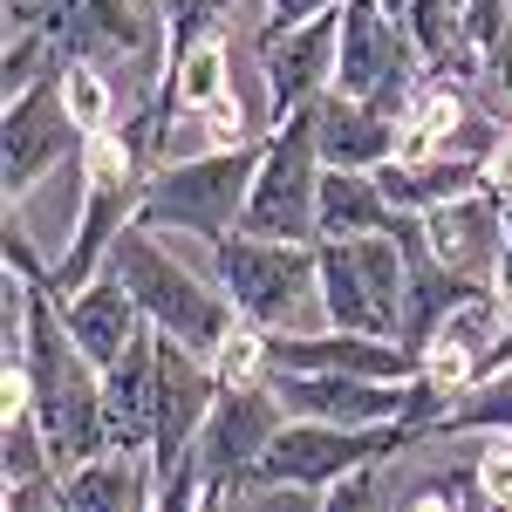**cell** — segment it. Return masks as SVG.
<instances>
[{
    "mask_svg": "<svg viewBox=\"0 0 512 512\" xmlns=\"http://www.w3.org/2000/svg\"><path fill=\"white\" fill-rule=\"evenodd\" d=\"M321 239H396L403 253L424 246V212H403L376 171H321Z\"/></svg>",
    "mask_w": 512,
    "mask_h": 512,
    "instance_id": "e0dca14e",
    "label": "cell"
},
{
    "mask_svg": "<svg viewBox=\"0 0 512 512\" xmlns=\"http://www.w3.org/2000/svg\"><path fill=\"white\" fill-rule=\"evenodd\" d=\"M403 260H410V287H403V335H396V342H403L410 355H424L437 335H444V321L458 315L472 294H485V287L465 280V274H451V267L431 253V239H424L417 253H403Z\"/></svg>",
    "mask_w": 512,
    "mask_h": 512,
    "instance_id": "44dd1931",
    "label": "cell"
},
{
    "mask_svg": "<svg viewBox=\"0 0 512 512\" xmlns=\"http://www.w3.org/2000/svg\"><path fill=\"white\" fill-rule=\"evenodd\" d=\"M492 512H512V506H492Z\"/></svg>",
    "mask_w": 512,
    "mask_h": 512,
    "instance_id": "60d3db41",
    "label": "cell"
},
{
    "mask_svg": "<svg viewBox=\"0 0 512 512\" xmlns=\"http://www.w3.org/2000/svg\"><path fill=\"white\" fill-rule=\"evenodd\" d=\"M287 424V410H280L274 383L260 376V383H226L219 403H212V417H205V431H198V465L212 485H226V492H246L253 485V465L267 458V444L280 437Z\"/></svg>",
    "mask_w": 512,
    "mask_h": 512,
    "instance_id": "8fae6325",
    "label": "cell"
},
{
    "mask_svg": "<svg viewBox=\"0 0 512 512\" xmlns=\"http://www.w3.org/2000/svg\"><path fill=\"white\" fill-rule=\"evenodd\" d=\"M280 410L308 417V424H342V431H369V424H396L410 410V383H369V376H294V369H267Z\"/></svg>",
    "mask_w": 512,
    "mask_h": 512,
    "instance_id": "9a60e30c",
    "label": "cell"
},
{
    "mask_svg": "<svg viewBox=\"0 0 512 512\" xmlns=\"http://www.w3.org/2000/svg\"><path fill=\"white\" fill-rule=\"evenodd\" d=\"M506 437H512V431H506Z\"/></svg>",
    "mask_w": 512,
    "mask_h": 512,
    "instance_id": "b9f144b4",
    "label": "cell"
},
{
    "mask_svg": "<svg viewBox=\"0 0 512 512\" xmlns=\"http://www.w3.org/2000/svg\"><path fill=\"white\" fill-rule=\"evenodd\" d=\"M478 96L492 103V117H512V41H499V48L478 62Z\"/></svg>",
    "mask_w": 512,
    "mask_h": 512,
    "instance_id": "836d02e7",
    "label": "cell"
},
{
    "mask_svg": "<svg viewBox=\"0 0 512 512\" xmlns=\"http://www.w3.org/2000/svg\"><path fill=\"white\" fill-rule=\"evenodd\" d=\"M28 478H62V465H55V451H48V437L35 424V410L0 417V485H28Z\"/></svg>",
    "mask_w": 512,
    "mask_h": 512,
    "instance_id": "4316f807",
    "label": "cell"
},
{
    "mask_svg": "<svg viewBox=\"0 0 512 512\" xmlns=\"http://www.w3.org/2000/svg\"><path fill=\"white\" fill-rule=\"evenodd\" d=\"M335 55H342V7L315 14L287 35L260 41V76H267V130L294 110H308L315 96L335 89Z\"/></svg>",
    "mask_w": 512,
    "mask_h": 512,
    "instance_id": "5bb4252c",
    "label": "cell"
},
{
    "mask_svg": "<svg viewBox=\"0 0 512 512\" xmlns=\"http://www.w3.org/2000/svg\"><path fill=\"white\" fill-rule=\"evenodd\" d=\"M465 512H492V506H485V499H478V492H465Z\"/></svg>",
    "mask_w": 512,
    "mask_h": 512,
    "instance_id": "f35d334b",
    "label": "cell"
},
{
    "mask_svg": "<svg viewBox=\"0 0 512 512\" xmlns=\"http://www.w3.org/2000/svg\"><path fill=\"white\" fill-rule=\"evenodd\" d=\"M158 7H164V55H158V69L171 62V55H185L192 41L226 35V21H233V0H158Z\"/></svg>",
    "mask_w": 512,
    "mask_h": 512,
    "instance_id": "f1b7e54d",
    "label": "cell"
},
{
    "mask_svg": "<svg viewBox=\"0 0 512 512\" xmlns=\"http://www.w3.org/2000/svg\"><path fill=\"white\" fill-rule=\"evenodd\" d=\"M267 369L294 376H369V383H410L417 355L396 335H355V328H294L267 335Z\"/></svg>",
    "mask_w": 512,
    "mask_h": 512,
    "instance_id": "4fadbf2b",
    "label": "cell"
},
{
    "mask_svg": "<svg viewBox=\"0 0 512 512\" xmlns=\"http://www.w3.org/2000/svg\"><path fill=\"white\" fill-rule=\"evenodd\" d=\"M376 7H383L390 21H403V14H410V0H376Z\"/></svg>",
    "mask_w": 512,
    "mask_h": 512,
    "instance_id": "74e56055",
    "label": "cell"
},
{
    "mask_svg": "<svg viewBox=\"0 0 512 512\" xmlns=\"http://www.w3.org/2000/svg\"><path fill=\"white\" fill-rule=\"evenodd\" d=\"M485 185H492L499 198H512V130H499L492 151H485Z\"/></svg>",
    "mask_w": 512,
    "mask_h": 512,
    "instance_id": "e575fe53",
    "label": "cell"
},
{
    "mask_svg": "<svg viewBox=\"0 0 512 512\" xmlns=\"http://www.w3.org/2000/svg\"><path fill=\"white\" fill-rule=\"evenodd\" d=\"M151 417H158V328L103 369V424H110V451L151 458Z\"/></svg>",
    "mask_w": 512,
    "mask_h": 512,
    "instance_id": "ffe728a7",
    "label": "cell"
},
{
    "mask_svg": "<svg viewBox=\"0 0 512 512\" xmlns=\"http://www.w3.org/2000/svg\"><path fill=\"white\" fill-rule=\"evenodd\" d=\"M158 472L137 451H103L76 472H62V512H151Z\"/></svg>",
    "mask_w": 512,
    "mask_h": 512,
    "instance_id": "7402d4cb",
    "label": "cell"
},
{
    "mask_svg": "<svg viewBox=\"0 0 512 512\" xmlns=\"http://www.w3.org/2000/svg\"><path fill=\"white\" fill-rule=\"evenodd\" d=\"M315 137L328 171H383L403 151V117H383L376 103H355L342 89H328L315 103Z\"/></svg>",
    "mask_w": 512,
    "mask_h": 512,
    "instance_id": "ac0fdd59",
    "label": "cell"
},
{
    "mask_svg": "<svg viewBox=\"0 0 512 512\" xmlns=\"http://www.w3.org/2000/svg\"><path fill=\"white\" fill-rule=\"evenodd\" d=\"M185 246H192V239H185ZM185 246L164 239V233L130 226V233L110 246L103 267L137 294V308H144V321H151L158 335H171V342H185V349H198V355H219V342L239 328V315H233V301H226V287H219V274H212V260L198 267Z\"/></svg>",
    "mask_w": 512,
    "mask_h": 512,
    "instance_id": "7a4b0ae2",
    "label": "cell"
},
{
    "mask_svg": "<svg viewBox=\"0 0 512 512\" xmlns=\"http://www.w3.org/2000/svg\"><path fill=\"white\" fill-rule=\"evenodd\" d=\"M335 89L355 103H376L383 117H410L417 89H424V62L376 0H342V55H335Z\"/></svg>",
    "mask_w": 512,
    "mask_h": 512,
    "instance_id": "ba28073f",
    "label": "cell"
},
{
    "mask_svg": "<svg viewBox=\"0 0 512 512\" xmlns=\"http://www.w3.org/2000/svg\"><path fill=\"white\" fill-rule=\"evenodd\" d=\"M253 151H185L151 171L144 205H137V226L164 239H192V246H219L246 226V192H253Z\"/></svg>",
    "mask_w": 512,
    "mask_h": 512,
    "instance_id": "277c9868",
    "label": "cell"
},
{
    "mask_svg": "<svg viewBox=\"0 0 512 512\" xmlns=\"http://www.w3.org/2000/svg\"><path fill=\"white\" fill-rule=\"evenodd\" d=\"M62 48L41 35V28H28V35H7V55H0V103H14V96H28V89H41V82H62Z\"/></svg>",
    "mask_w": 512,
    "mask_h": 512,
    "instance_id": "484cf974",
    "label": "cell"
},
{
    "mask_svg": "<svg viewBox=\"0 0 512 512\" xmlns=\"http://www.w3.org/2000/svg\"><path fill=\"white\" fill-rule=\"evenodd\" d=\"M417 424L396 417V424H369V431H342V424H308V417H287L280 437L267 444V458L253 465L246 492H328L335 478L362 472V465H390L396 451L417 444Z\"/></svg>",
    "mask_w": 512,
    "mask_h": 512,
    "instance_id": "5b68a950",
    "label": "cell"
},
{
    "mask_svg": "<svg viewBox=\"0 0 512 512\" xmlns=\"http://www.w3.org/2000/svg\"><path fill=\"white\" fill-rule=\"evenodd\" d=\"M301 21H308V0H267V7H260V41L287 35V28H301Z\"/></svg>",
    "mask_w": 512,
    "mask_h": 512,
    "instance_id": "d590c367",
    "label": "cell"
},
{
    "mask_svg": "<svg viewBox=\"0 0 512 512\" xmlns=\"http://www.w3.org/2000/svg\"><path fill=\"white\" fill-rule=\"evenodd\" d=\"M376 185L403 205V212H437L465 192H485V158L472 151H437V158H390L376 171Z\"/></svg>",
    "mask_w": 512,
    "mask_h": 512,
    "instance_id": "603a6c76",
    "label": "cell"
},
{
    "mask_svg": "<svg viewBox=\"0 0 512 512\" xmlns=\"http://www.w3.org/2000/svg\"><path fill=\"white\" fill-rule=\"evenodd\" d=\"M212 274L226 287L233 315L260 335H294V328H328L321 315V267L315 246L301 239H260V233H233L219 246H205Z\"/></svg>",
    "mask_w": 512,
    "mask_h": 512,
    "instance_id": "3957f363",
    "label": "cell"
},
{
    "mask_svg": "<svg viewBox=\"0 0 512 512\" xmlns=\"http://www.w3.org/2000/svg\"><path fill=\"white\" fill-rule=\"evenodd\" d=\"M55 89H62V110L76 117L82 137H103V130H117V123H123V110H117V82L103 76V62H69Z\"/></svg>",
    "mask_w": 512,
    "mask_h": 512,
    "instance_id": "d4e9b609",
    "label": "cell"
},
{
    "mask_svg": "<svg viewBox=\"0 0 512 512\" xmlns=\"http://www.w3.org/2000/svg\"><path fill=\"white\" fill-rule=\"evenodd\" d=\"M82 144H89V137H82L76 117L62 110V89H55V82L14 96V103L0 110V192H7V205H21L55 164H76Z\"/></svg>",
    "mask_w": 512,
    "mask_h": 512,
    "instance_id": "30bf717a",
    "label": "cell"
},
{
    "mask_svg": "<svg viewBox=\"0 0 512 512\" xmlns=\"http://www.w3.org/2000/svg\"><path fill=\"white\" fill-rule=\"evenodd\" d=\"M492 294H499V308H506V328H512V260L499 267V280H492Z\"/></svg>",
    "mask_w": 512,
    "mask_h": 512,
    "instance_id": "8d00e7d4",
    "label": "cell"
},
{
    "mask_svg": "<svg viewBox=\"0 0 512 512\" xmlns=\"http://www.w3.org/2000/svg\"><path fill=\"white\" fill-rule=\"evenodd\" d=\"M424 239H431V253L451 267V274L492 287L499 267L512 260V246H506V198L492 192V185H485V192L451 198V205L424 212Z\"/></svg>",
    "mask_w": 512,
    "mask_h": 512,
    "instance_id": "2e32d148",
    "label": "cell"
},
{
    "mask_svg": "<svg viewBox=\"0 0 512 512\" xmlns=\"http://www.w3.org/2000/svg\"><path fill=\"white\" fill-rule=\"evenodd\" d=\"M219 390H226V383H219L212 355L158 335V417H151V472L158 478H171L178 465L198 458V431H205Z\"/></svg>",
    "mask_w": 512,
    "mask_h": 512,
    "instance_id": "7c38bea8",
    "label": "cell"
},
{
    "mask_svg": "<svg viewBox=\"0 0 512 512\" xmlns=\"http://www.w3.org/2000/svg\"><path fill=\"white\" fill-rule=\"evenodd\" d=\"M506 246H512V198H506Z\"/></svg>",
    "mask_w": 512,
    "mask_h": 512,
    "instance_id": "ab89813d",
    "label": "cell"
},
{
    "mask_svg": "<svg viewBox=\"0 0 512 512\" xmlns=\"http://www.w3.org/2000/svg\"><path fill=\"white\" fill-rule=\"evenodd\" d=\"M472 492L485 499V506H512V437L478 444V458H472Z\"/></svg>",
    "mask_w": 512,
    "mask_h": 512,
    "instance_id": "d6a6232c",
    "label": "cell"
},
{
    "mask_svg": "<svg viewBox=\"0 0 512 512\" xmlns=\"http://www.w3.org/2000/svg\"><path fill=\"white\" fill-rule=\"evenodd\" d=\"M21 294H28V308H21V362H28V383H35V424L48 437V451H55V465L76 472V465L110 451L103 369L69 335L55 280H21Z\"/></svg>",
    "mask_w": 512,
    "mask_h": 512,
    "instance_id": "6da1fadb",
    "label": "cell"
},
{
    "mask_svg": "<svg viewBox=\"0 0 512 512\" xmlns=\"http://www.w3.org/2000/svg\"><path fill=\"white\" fill-rule=\"evenodd\" d=\"M260 137H267V117H253L239 89L212 96V103L198 110V151H253Z\"/></svg>",
    "mask_w": 512,
    "mask_h": 512,
    "instance_id": "83f0119b",
    "label": "cell"
},
{
    "mask_svg": "<svg viewBox=\"0 0 512 512\" xmlns=\"http://www.w3.org/2000/svg\"><path fill=\"white\" fill-rule=\"evenodd\" d=\"M35 28L62 48V62L164 55V7H144V0H41Z\"/></svg>",
    "mask_w": 512,
    "mask_h": 512,
    "instance_id": "9c48e42d",
    "label": "cell"
},
{
    "mask_svg": "<svg viewBox=\"0 0 512 512\" xmlns=\"http://www.w3.org/2000/svg\"><path fill=\"white\" fill-rule=\"evenodd\" d=\"M62 321H69V335L82 342V355H89L96 369H110L123 349H137V342L151 335V321H144V308H137V294H130L110 267L89 280V287L62 294Z\"/></svg>",
    "mask_w": 512,
    "mask_h": 512,
    "instance_id": "d6986e66",
    "label": "cell"
},
{
    "mask_svg": "<svg viewBox=\"0 0 512 512\" xmlns=\"http://www.w3.org/2000/svg\"><path fill=\"white\" fill-rule=\"evenodd\" d=\"M417 383H431L444 403H458V396L478 383V355L458 342V335H437L431 349L417 355Z\"/></svg>",
    "mask_w": 512,
    "mask_h": 512,
    "instance_id": "f546056e",
    "label": "cell"
},
{
    "mask_svg": "<svg viewBox=\"0 0 512 512\" xmlns=\"http://www.w3.org/2000/svg\"><path fill=\"white\" fill-rule=\"evenodd\" d=\"M212 369H219V383H260V376H267V335L239 321L233 335L219 342V355H212Z\"/></svg>",
    "mask_w": 512,
    "mask_h": 512,
    "instance_id": "1f68e13d",
    "label": "cell"
},
{
    "mask_svg": "<svg viewBox=\"0 0 512 512\" xmlns=\"http://www.w3.org/2000/svg\"><path fill=\"white\" fill-rule=\"evenodd\" d=\"M506 431H512V362L499 369V376L472 383V390L437 417L431 437H506Z\"/></svg>",
    "mask_w": 512,
    "mask_h": 512,
    "instance_id": "cb8c5ba5",
    "label": "cell"
},
{
    "mask_svg": "<svg viewBox=\"0 0 512 512\" xmlns=\"http://www.w3.org/2000/svg\"><path fill=\"white\" fill-rule=\"evenodd\" d=\"M321 315L355 335H403V287L410 260L396 239H315Z\"/></svg>",
    "mask_w": 512,
    "mask_h": 512,
    "instance_id": "52a82bcc",
    "label": "cell"
},
{
    "mask_svg": "<svg viewBox=\"0 0 512 512\" xmlns=\"http://www.w3.org/2000/svg\"><path fill=\"white\" fill-rule=\"evenodd\" d=\"M321 103V96H315ZM315 103L280 117L267 137H260V164H253V192H246V226L239 233H260V239H301L315 246L321 226V137H315Z\"/></svg>",
    "mask_w": 512,
    "mask_h": 512,
    "instance_id": "8992f818",
    "label": "cell"
},
{
    "mask_svg": "<svg viewBox=\"0 0 512 512\" xmlns=\"http://www.w3.org/2000/svg\"><path fill=\"white\" fill-rule=\"evenodd\" d=\"M315 512H396L390 506V485H383V465H362V472L335 478V485L321 492Z\"/></svg>",
    "mask_w": 512,
    "mask_h": 512,
    "instance_id": "4dcf8cb0",
    "label": "cell"
}]
</instances>
